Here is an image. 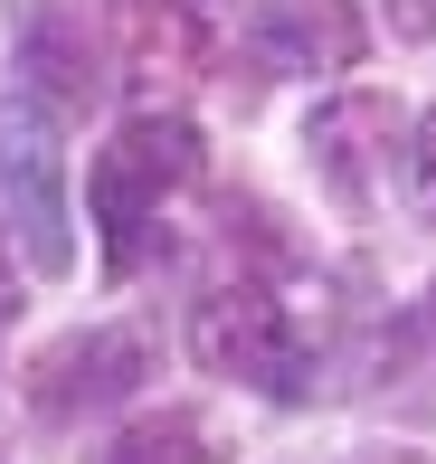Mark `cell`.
I'll list each match as a JSON object with an SVG mask.
<instances>
[{"label":"cell","mask_w":436,"mask_h":464,"mask_svg":"<svg viewBox=\"0 0 436 464\" xmlns=\"http://www.w3.org/2000/svg\"><path fill=\"white\" fill-rule=\"evenodd\" d=\"M142 370H152L142 332H86V342H57L48 361L29 370V408L48 417V427H67V417H86V408H105V398H123Z\"/></svg>","instance_id":"cell-5"},{"label":"cell","mask_w":436,"mask_h":464,"mask_svg":"<svg viewBox=\"0 0 436 464\" xmlns=\"http://www.w3.org/2000/svg\"><path fill=\"white\" fill-rule=\"evenodd\" d=\"M190 180H199V133L180 114H133L105 152L86 161V208H95V227H105V266L114 276L142 266V237H152L161 199L190 189Z\"/></svg>","instance_id":"cell-1"},{"label":"cell","mask_w":436,"mask_h":464,"mask_svg":"<svg viewBox=\"0 0 436 464\" xmlns=\"http://www.w3.org/2000/svg\"><path fill=\"white\" fill-rule=\"evenodd\" d=\"M427 323H436V294H427Z\"/></svg>","instance_id":"cell-11"},{"label":"cell","mask_w":436,"mask_h":464,"mask_svg":"<svg viewBox=\"0 0 436 464\" xmlns=\"http://www.w3.org/2000/svg\"><path fill=\"white\" fill-rule=\"evenodd\" d=\"M304 142H314L323 180L342 189V199H361V189H370V152H361V142H399V114H389V95H342V104L314 114Z\"/></svg>","instance_id":"cell-7"},{"label":"cell","mask_w":436,"mask_h":464,"mask_svg":"<svg viewBox=\"0 0 436 464\" xmlns=\"http://www.w3.org/2000/svg\"><path fill=\"white\" fill-rule=\"evenodd\" d=\"M190 351H199L209 379H247V389H266V398H304V389H314V351H304L295 313H285L266 285L209 294L199 323H190Z\"/></svg>","instance_id":"cell-2"},{"label":"cell","mask_w":436,"mask_h":464,"mask_svg":"<svg viewBox=\"0 0 436 464\" xmlns=\"http://www.w3.org/2000/svg\"><path fill=\"white\" fill-rule=\"evenodd\" d=\"M19 313V294H10V227H0V323Z\"/></svg>","instance_id":"cell-10"},{"label":"cell","mask_w":436,"mask_h":464,"mask_svg":"<svg viewBox=\"0 0 436 464\" xmlns=\"http://www.w3.org/2000/svg\"><path fill=\"white\" fill-rule=\"evenodd\" d=\"M105 464H218V436H209V417L161 408V417H142V427L123 436Z\"/></svg>","instance_id":"cell-8"},{"label":"cell","mask_w":436,"mask_h":464,"mask_svg":"<svg viewBox=\"0 0 436 464\" xmlns=\"http://www.w3.org/2000/svg\"><path fill=\"white\" fill-rule=\"evenodd\" d=\"M408 189H418V208L436 218V114L418 123V152H408Z\"/></svg>","instance_id":"cell-9"},{"label":"cell","mask_w":436,"mask_h":464,"mask_svg":"<svg viewBox=\"0 0 436 464\" xmlns=\"http://www.w3.org/2000/svg\"><path fill=\"white\" fill-rule=\"evenodd\" d=\"M0 199H10V227L29 246L38 276H67L76 237H67V161H57V133L29 95H0Z\"/></svg>","instance_id":"cell-3"},{"label":"cell","mask_w":436,"mask_h":464,"mask_svg":"<svg viewBox=\"0 0 436 464\" xmlns=\"http://www.w3.org/2000/svg\"><path fill=\"white\" fill-rule=\"evenodd\" d=\"M19 76H29L38 114H86L105 95V38H95L86 0H29L19 10Z\"/></svg>","instance_id":"cell-4"},{"label":"cell","mask_w":436,"mask_h":464,"mask_svg":"<svg viewBox=\"0 0 436 464\" xmlns=\"http://www.w3.org/2000/svg\"><path fill=\"white\" fill-rule=\"evenodd\" d=\"M133 10H142V29H133L142 67L190 76V67H209V57H218V38H228V19H237V0H133Z\"/></svg>","instance_id":"cell-6"}]
</instances>
